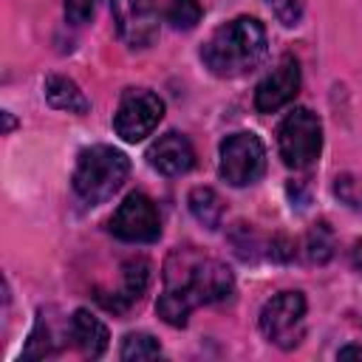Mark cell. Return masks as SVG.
<instances>
[{
  "instance_id": "6da1fadb",
  "label": "cell",
  "mask_w": 362,
  "mask_h": 362,
  "mask_svg": "<svg viewBox=\"0 0 362 362\" xmlns=\"http://www.w3.org/2000/svg\"><path fill=\"white\" fill-rule=\"evenodd\" d=\"M164 291L181 297L189 308L226 303L235 294L232 272L212 257L198 255L195 249H175L164 266Z\"/></svg>"
},
{
  "instance_id": "7a4b0ae2",
  "label": "cell",
  "mask_w": 362,
  "mask_h": 362,
  "mask_svg": "<svg viewBox=\"0 0 362 362\" xmlns=\"http://www.w3.org/2000/svg\"><path fill=\"white\" fill-rule=\"evenodd\" d=\"M269 51L266 28L255 17H235L212 31V37L201 48L204 65L223 79L243 76L255 71Z\"/></svg>"
},
{
  "instance_id": "3957f363",
  "label": "cell",
  "mask_w": 362,
  "mask_h": 362,
  "mask_svg": "<svg viewBox=\"0 0 362 362\" xmlns=\"http://www.w3.org/2000/svg\"><path fill=\"white\" fill-rule=\"evenodd\" d=\"M130 161L122 150L107 147V144H93L85 147L76 158V170H74V192L96 206L102 201H107L127 178Z\"/></svg>"
},
{
  "instance_id": "277c9868",
  "label": "cell",
  "mask_w": 362,
  "mask_h": 362,
  "mask_svg": "<svg viewBox=\"0 0 362 362\" xmlns=\"http://www.w3.org/2000/svg\"><path fill=\"white\" fill-rule=\"evenodd\" d=\"M277 147L286 167H311L322 150V124L317 113H311L308 107H294L277 130Z\"/></svg>"
},
{
  "instance_id": "5b68a950",
  "label": "cell",
  "mask_w": 362,
  "mask_h": 362,
  "mask_svg": "<svg viewBox=\"0 0 362 362\" xmlns=\"http://www.w3.org/2000/svg\"><path fill=\"white\" fill-rule=\"evenodd\" d=\"M266 150L255 133H232L221 141V178L232 187L255 184L263 175Z\"/></svg>"
},
{
  "instance_id": "8992f818",
  "label": "cell",
  "mask_w": 362,
  "mask_h": 362,
  "mask_svg": "<svg viewBox=\"0 0 362 362\" xmlns=\"http://www.w3.org/2000/svg\"><path fill=\"white\" fill-rule=\"evenodd\" d=\"M305 297L300 291H280L260 308V331L280 348H294L303 337Z\"/></svg>"
},
{
  "instance_id": "52a82bcc",
  "label": "cell",
  "mask_w": 362,
  "mask_h": 362,
  "mask_svg": "<svg viewBox=\"0 0 362 362\" xmlns=\"http://www.w3.org/2000/svg\"><path fill=\"white\" fill-rule=\"evenodd\" d=\"M110 232L127 243H153L161 235L156 204L144 192H130L110 218Z\"/></svg>"
},
{
  "instance_id": "ba28073f",
  "label": "cell",
  "mask_w": 362,
  "mask_h": 362,
  "mask_svg": "<svg viewBox=\"0 0 362 362\" xmlns=\"http://www.w3.org/2000/svg\"><path fill=\"white\" fill-rule=\"evenodd\" d=\"M164 116V102L150 90H127L116 107L113 130L124 141H141L156 130Z\"/></svg>"
},
{
  "instance_id": "9c48e42d",
  "label": "cell",
  "mask_w": 362,
  "mask_h": 362,
  "mask_svg": "<svg viewBox=\"0 0 362 362\" xmlns=\"http://www.w3.org/2000/svg\"><path fill=\"white\" fill-rule=\"evenodd\" d=\"M119 37L130 48H147L158 34V11L153 0H110Z\"/></svg>"
},
{
  "instance_id": "30bf717a",
  "label": "cell",
  "mask_w": 362,
  "mask_h": 362,
  "mask_svg": "<svg viewBox=\"0 0 362 362\" xmlns=\"http://www.w3.org/2000/svg\"><path fill=\"white\" fill-rule=\"evenodd\" d=\"M300 90V65L294 57H283L257 85L255 90V107L260 113H274L283 105H288Z\"/></svg>"
},
{
  "instance_id": "8fae6325",
  "label": "cell",
  "mask_w": 362,
  "mask_h": 362,
  "mask_svg": "<svg viewBox=\"0 0 362 362\" xmlns=\"http://www.w3.org/2000/svg\"><path fill=\"white\" fill-rule=\"evenodd\" d=\"M147 161L153 170H158L161 175H184L187 170H192L195 164V150L189 144L187 136L170 130L164 136H158L150 150H147Z\"/></svg>"
},
{
  "instance_id": "7c38bea8",
  "label": "cell",
  "mask_w": 362,
  "mask_h": 362,
  "mask_svg": "<svg viewBox=\"0 0 362 362\" xmlns=\"http://www.w3.org/2000/svg\"><path fill=\"white\" fill-rule=\"evenodd\" d=\"M150 283V263L144 257H133L122 266V288L113 291V297H99V303L116 314H122L127 305H133L136 300H141V294L147 291Z\"/></svg>"
},
{
  "instance_id": "4fadbf2b",
  "label": "cell",
  "mask_w": 362,
  "mask_h": 362,
  "mask_svg": "<svg viewBox=\"0 0 362 362\" xmlns=\"http://www.w3.org/2000/svg\"><path fill=\"white\" fill-rule=\"evenodd\" d=\"M68 331H71V339H74V345L85 354V356H90V359H96V356H102L105 351H107V328H105V322L99 320V317H93L88 308H76L74 311V317H71V322H68Z\"/></svg>"
},
{
  "instance_id": "5bb4252c",
  "label": "cell",
  "mask_w": 362,
  "mask_h": 362,
  "mask_svg": "<svg viewBox=\"0 0 362 362\" xmlns=\"http://www.w3.org/2000/svg\"><path fill=\"white\" fill-rule=\"evenodd\" d=\"M45 99L51 107L57 110H68V113H88L90 110V102L88 96L79 90V85L68 76H48L45 79Z\"/></svg>"
},
{
  "instance_id": "9a60e30c",
  "label": "cell",
  "mask_w": 362,
  "mask_h": 362,
  "mask_svg": "<svg viewBox=\"0 0 362 362\" xmlns=\"http://www.w3.org/2000/svg\"><path fill=\"white\" fill-rule=\"evenodd\" d=\"M187 204H189L192 218H195L201 226H206V229H218V226H221V221H223V201L218 198L215 189H209V187H195V189L189 192Z\"/></svg>"
},
{
  "instance_id": "2e32d148",
  "label": "cell",
  "mask_w": 362,
  "mask_h": 362,
  "mask_svg": "<svg viewBox=\"0 0 362 362\" xmlns=\"http://www.w3.org/2000/svg\"><path fill=\"white\" fill-rule=\"evenodd\" d=\"M334 249H337V240H334V229L325 223V221H317L308 235H305V243H303V252L311 263H328L334 257Z\"/></svg>"
},
{
  "instance_id": "e0dca14e",
  "label": "cell",
  "mask_w": 362,
  "mask_h": 362,
  "mask_svg": "<svg viewBox=\"0 0 362 362\" xmlns=\"http://www.w3.org/2000/svg\"><path fill=\"white\" fill-rule=\"evenodd\" d=\"M164 17L173 28L178 31H189L198 25L201 20V6L198 0H167V8H164Z\"/></svg>"
},
{
  "instance_id": "ac0fdd59",
  "label": "cell",
  "mask_w": 362,
  "mask_h": 362,
  "mask_svg": "<svg viewBox=\"0 0 362 362\" xmlns=\"http://www.w3.org/2000/svg\"><path fill=\"white\" fill-rule=\"evenodd\" d=\"M54 351H57V342H54V334H51V328H48V322H45L42 317H40L20 356H23V359H45V356H51Z\"/></svg>"
},
{
  "instance_id": "d6986e66",
  "label": "cell",
  "mask_w": 362,
  "mask_h": 362,
  "mask_svg": "<svg viewBox=\"0 0 362 362\" xmlns=\"http://www.w3.org/2000/svg\"><path fill=\"white\" fill-rule=\"evenodd\" d=\"M119 356L127 359V362L130 359H156V356H161V345L150 334H127L124 342H122Z\"/></svg>"
},
{
  "instance_id": "ffe728a7",
  "label": "cell",
  "mask_w": 362,
  "mask_h": 362,
  "mask_svg": "<svg viewBox=\"0 0 362 362\" xmlns=\"http://www.w3.org/2000/svg\"><path fill=\"white\" fill-rule=\"evenodd\" d=\"M156 311H158V317H161L167 325H173V328H184L187 320H189V311H192V308H189L181 297L164 291V294L158 297V303H156Z\"/></svg>"
},
{
  "instance_id": "44dd1931",
  "label": "cell",
  "mask_w": 362,
  "mask_h": 362,
  "mask_svg": "<svg viewBox=\"0 0 362 362\" xmlns=\"http://www.w3.org/2000/svg\"><path fill=\"white\" fill-rule=\"evenodd\" d=\"M334 195H337L345 206L362 212V181H356L354 175H337V181H334Z\"/></svg>"
},
{
  "instance_id": "7402d4cb",
  "label": "cell",
  "mask_w": 362,
  "mask_h": 362,
  "mask_svg": "<svg viewBox=\"0 0 362 362\" xmlns=\"http://www.w3.org/2000/svg\"><path fill=\"white\" fill-rule=\"evenodd\" d=\"M229 240H232L235 252H238L243 260H255V257H257L260 240H257V235H255V232H252L246 223H235V229H232Z\"/></svg>"
},
{
  "instance_id": "603a6c76",
  "label": "cell",
  "mask_w": 362,
  "mask_h": 362,
  "mask_svg": "<svg viewBox=\"0 0 362 362\" xmlns=\"http://www.w3.org/2000/svg\"><path fill=\"white\" fill-rule=\"evenodd\" d=\"M274 17L283 23V25H297L303 20V0H269Z\"/></svg>"
},
{
  "instance_id": "cb8c5ba5",
  "label": "cell",
  "mask_w": 362,
  "mask_h": 362,
  "mask_svg": "<svg viewBox=\"0 0 362 362\" xmlns=\"http://www.w3.org/2000/svg\"><path fill=\"white\" fill-rule=\"evenodd\" d=\"M96 6H99V0H65V17H68V23L82 25L93 17Z\"/></svg>"
},
{
  "instance_id": "d4e9b609",
  "label": "cell",
  "mask_w": 362,
  "mask_h": 362,
  "mask_svg": "<svg viewBox=\"0 0 362 362\" xmlns=\"http://www.w3.org/2000/svg\"><path fill=\"white\" fill-rule=\"evenodd\" d=\"M269 257L272 260H291L294 257V243L288 238H274L269 243Z\"/></svg>"
},
{
  "instance_id": "484cf974",
  "label": "cell",
  "mask_w": 362,
  "mask_h": 362,
  "mask_svg": "<svg viewBox=\"0 0 362 362\" xmlns=\"http://www.w3.org/2000/svg\"><path fill=\"white\" fill-rule=\"evenodd\" d=\"M337 356L339 359H362V345H345V348H339Z\"/></svg>"
},
{
  "instance_id": "4316f807",
  "label": "cell",
  "mask_w": 362,
  "mask_h": 362,
  "mask_svg": "<svg viewBox=\"0 0 362 362\" xmlns=\"http://www.w3.org/2000/svg\"><path fill=\"white\" fill-rule=\"evenodd\" d=\"M3 119H6V133L14 127V119H11V113H3Z\"/></svg>"
}]
</instances>
